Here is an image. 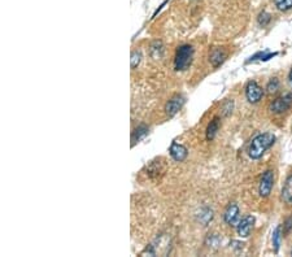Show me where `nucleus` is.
<instances>
[{"mask_svg": "<svg viewBox=\"0 0 292 257\" xmlns=\"http://www.w3.org/2000/svg\"><path fill=\"white\" fill-rule=\"evenodd\" d=\"M184 104V98L182 95H175L173 96L169 102L166 103V106H165V112L169 117H173V116L177 115L179 111L182 109Z\"/></svg>", "mask_w": 292, "mask_h": 257, "instance_id": "6", "label": "nucleus"}, {"mask_svg": "<svg viewBox=\"0 0 292 257\" xmlns=\"http://www.w3.org/2000/svg\"><path fill=\"white\" fill-rule=\"evenodd\" d=\"M233 108H234L233 100H227V102L225 103V104H223V107H222L223 116H229L230 113L233 112Z\"/></svg>", "mask_w": 292, "mask_h": 257, "instance_id": "22", "label": "nucleus"}, {"mask_svg": "<svg viewBox=\"0 0 292 257\" xmlns=\"http://www.w3.org/2000/svg\"><path fill=\"white\" fill-rule=\"evenodd\" d=\"M274 4L279 10H289L292 8V0H274Z\"/></svg>", "mask_w": 292, "mask_h": 257, "instance_id": "17", "label": "nucleus"}, {"mask_svg": "<svg viewBox=\"0 0 292 257\" xmlns=\"http://www.w3.org/2000/svg\"><path fill=\"white\" fill-rule=\"evenodd\" d=\"M226 51L223 50V48H220V47H216L209 53V61L214 68H217V66H220L226 60Z\"/></svg>", "mask_w": 292, "mask_h": 257, "instance_id": "9", "label": "nucleus"}, {"mask_svg": "<svg viewBox=\"0 0 292 257\" xmlns=\"http://www.w3.org/2000/svg\"><path fill=\"white\" fill-rule=\"evenodd\" d=\"M151 55L152 57L156 60L161 59V57L164 56V46H162V43H161L160 40H156V42L152 43Z\"/></svg>", "mask_w": 292, "mask_h": 257, "instance_id": "14", "label": "nucleus"}, {"mask_svg": "<svg viewBox=\"0 0 292 257\" xmlns=\"http://www.w3.org/2000/svg\"><path fill=\"white\" fill-rule=\"evenodd\" d=\"M223 220L230 226H238L239 224V208H238L237 204H230L229 207L226 208L225 211V214H223Z\"/></svg>", "mask_w": 292, "mask_h": 257, "instance_id": "8", "label": "nucleus"}, {"mask_svg": "<svg viewBox=\"0 0 292 257\" xmlns=\"http://www.w3.org/2000/svg\"><path fill=\"white\" fill-rule=\"evenodd\" d=\"M148 134V128L145 125L139 126V128H137L134 130V132H133V136H132V140H133V144H135L137 142H139L141 139L145 138L146 135Z\"/></svg>", "mask_w": 292, "mask_h": 257, "instance_id": "15", "label": "nucleus"}, {"mask_svg": "<svg viewBox=\"0 0 292 257\" xmlns=\"http://www.w3.org/2000/svg\"><path fill=\"white\" fill-rule=\"evenodd\" d=\"M141 60H142V53L139 52V51H134V52L132 53V68L133 69L139 65Z\"/></svg>", "mask_w": 292, "mask_h": 257, "instance_id": "21", "label": "nucleus"}, {"mask_svg": "<svg viewBox=\"0 0 292 257\" xmlns=\"http://www.w3.org/2000/svg\"><path fill=\"white\" fill-rule=\"evenodd\" d=\"M213 218V212L210 211V209H208V208H205V209H203L201 211V214H200V221L203 222L204 225H207L208 222L210 221Z\"/></svg>", "mask_w": 292, "mask_h": 257, "instance_id": "19", "label": "nucleus"}, {"mask_svg": "<svg viewBox=\"0 0 292 257\" xmlns=\"http://www.w3.org/2000/svg\"><path fill=\"white\" fill-rule=\"evenodd\" d=\"M283 228H285L286 233L289 234L290 231H291V229H292V218L291 217L287 218V221H286V224H285V226H283Z\"/></svg>", "mask_w": 292, "mask_h": 257, "instance_id": "23", "label": "nucleus"}, {"mask_svg": "<svg viewBox=\"0 0 292 257\" xmlns=\"http://www.w3.org/2000/svg\"><path fill=\"white\" fill-rule=\"evenodd\" d=\"M273 185H274V171L273 170H266L263 174V178L260 181V187H259V194L266 198L269 196L270 192L273 190Z\"/></svg>", "mask_w": 292, "mask_h": 257, "instance_id": "3", "label": "nucleus"}, {"mask_svg": "<svg viewBox=\"0 0 292 257\" xmlns=\"http://www.w3.org/2000/svg\"><path fill=\"white\" fill-rule=\"evenodd\" d=\"M218 128H220V120L216 117V119H213L212 121H210V124L208 125V128H207V139L208 140H212V139H214L217 131H218Z\"/></svg>", "mask_w": 292, "mask_h": 257, "instance_id": "12", "label": "nucleus"}, {"mask_svg": "<svg viewBox=\"0 0 292 257\" xmlns=\"http://www.w3.org/2000/svg\"><path fill=\"white\" fill-rule=\"evenodd\" d=\"M278 53L277 52H269V51H263V52H257L256 55H253L252 57H251L247 63H252V61H257V60H260V61H268L269 59H273L274 56H277Z\"/></svg>", "mask_w": 292, "mask_h": 257, "instance_id": "13", "label": "nucleus"}, {"mask_svg": "<svg viewBox=\"0 0 292 257\" xmlns=\"http://www.w3.org/2000/svg\"><path fill=\"white\" fill-rule=\"evenodd\" d=\"M289 82H290V85L292 86V69H291V72H290V74H289Z\"/></svg>", "mask_w": 292, "mask_h": 257, "instance_id": "24", "label": "nucleus"}, {"mask_svg": "<svg viewBox=\"0 0 292 257\" xmlns=\"http://www.w3.org/2000/svg\"><path fill=\"white\" fill-rule=\"evenodd\" d=\"M281 241H282V228L278 226L276 231L273 233V246H274V251L278 252L279 246H281Z\"/></svg>", "mask_w": 292, "mask_h": 257, "instance_id": "16", "label": "nucleus"}, {"mask_svg": "<svg viewBox=\"0 0 292 257\" xmlns=\"http://www.w3.org/2000/svg\"><path fill=\"white\" fill-rule=\"evenodd\" d=\"M253 225H255V217L253 216H246L244 218H242L237 226L238 234L240 238H248L251 234V231L253 229Z\"/></svg>", "mask_w": 292, "mask_h": 257, "instance_id": "7", "label": "nucleus"}, {"mask_svg": "<svg viewBox=\"0 0 292 257\" xmlns=\"http://www.w3.org/2000/svg\"><path fill=\"white\" fill-rule=\"evenodd\" d=\"M188 152H187V148L186 147H183L182 144H179V143H175L174 142L173 144H171L170 147V156L171 157L175 160V161H183L184 158L187 157Z\"/></svg>", "mask_w": 292, "mask_h": 257, "instance_id": "10", "label": "nucleus"}, {"mask_svg": "<svg viewBox=\"0 0 292 257\" xmlns=\"http://www.w3.org/2000/svg\"><path fill=\"white\" fill-rule=\"evenodd\" d=\"M266 90L269 94H276L279 90V81L278 78H272L266 86Z\"/></svg>", "mask_w": 292, "mask_h": 257, "instance_id": "18", "label": "nucleus"}, {"mask_svg": "<svg viewBox=\"0 0 292 257\" xmlns=\"http://www.w3.org/2000/svg\"><path fill=\"white\" fill-rule=\"evenodd\" d=\"M264 96V90L259 86V83L255 82V81H251L248 82L246 87V98L247 100L252 104L255 103H259L260 100L263 99Z\"/></svg>", "mask_w": 292, "mask_h": 257, "instance_id": "4", "label": "nucleus"}, {"mask_svg": "<svg viewBox=\"0 0 292 257\" xmlns=\"http://www.w3.org/2000/svg\"><path fill=\"white\" fill-rule=\"evenodd\" d=\"M292 107V94H286L272 103L270 109L274 113H283Z\"/></svg>", "mask_w": 292, "mask_h": 257, "instance_id": "5", "label": "nucleus"}, {"mask_svg": "<svg viewBox=\"0 0 292 257\" xmlns=\"http://www.w3.org/2000/svg\"><path fill=\"white\" fill-rule=\"evenodd\" d=\"M282 198L286 204L292 205V175L286 179V183L282 190Z\"/></svg>", "mask_w": 292, "mask_h": 257, "instance_id": "11", "label": "nucleus"}, {"mask_svg": "<svg viewBox=\"0 0 292 257\" xmlns=\"http://www.w3.org/2000/svg\"><path fill=\"white\" fill-rule=\"evenodd\" d=\"M270 20H272V17H270V14L268 13V12H261V13H260L259 23L261 26H266V25L270 22Z\"/></svg>", "mask_w": 292, "mask_h": 257, "instance_id": "20", "label": "nucleus"}, {"mask_svg": "<svg viewBox=\"0 0 292 257\" xmlns=\"http://www.w3.org/2000/svg\"><path fill=\"white\" fill-rule=\"evenodd\" d=\"M276 142V135L272 132H264L259 134L252 139L250 147H248V155L253 160H259L268 149Z\"/></svg>", "mask_w": 292, "mask_h": 257, "instance_id": "1", "label": "nucleus"}, {"mask_svg": "<svg viewBox=\"0 0 292 257\" xmlns=\"http://www.w3.org/2000/svg\"><path fill=\"white\" fill-rule=\"evenodd\" d=\"M192 56H194V48L188 44L181 46L175 53L174 59V69L178 72L188 69V66L192 63Z\"/></svg>", "mask_w": 292, "mask_h": 257, "instance_id": "2", "label": "nucleus"}]
</instances>
